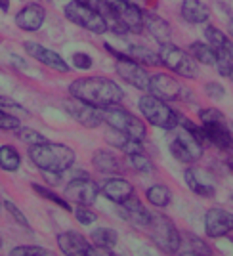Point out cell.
<instances>
[{
  "instance_id": "6da1fadb",
  "label": "cell",
  "mask_w": 233,
  "mask_h": 256,
  "mask_svg": "<svg viewBox=\"0 0 233 256\" xmlns=\"http://www.w3.org/2000/svg\"><path fill=\"white\" fill-rule=\"evenodd\" d=\"M69 96L86 102L94 107H100V109H106L109 106L120 104L124 100V92L113 78L80 76V78H74L69 84Z\"/></svg>"
},
{
  "instance_id": "7a4b0ae2",
  "label": "cell",
  "mask_w": 233,
  "mask_h": 256,
  "mask_svg": "<svg viewBox=\"0 0 233 256\" xmlns=\"http://www.w3.org/2000/svg\"><path fill=\"white\" fill-rule=\"evenodd\" d=\"M29 159L40 172H60L64 174L74 164V151L65 144L44 142L29 148Z\"/></svg>"
},
{
  "instance_id": "3957f363",
  "label": "cell",
  "mask_w": 233,
  "mask_h": 256,
  "mask_svg": "<svg viewBox=\"0 0 233 256\" xmlns=\"http://www.w3.org/2000/svg\"><path fill=\"white\" fill-rule=\"evenodd\" d=\"M109 8V29L116 34L144 31V10L130 0H106Z\"/></svg>"
},
{
  "instance_id": "277c9868",
  "label": "cell",
  "mask_w": 233,
  "mask_h": 256,
  "mask_svg": "<svg viewBox=\"0 0 233 256\" xmlns=\"http://www.w3.org/2000/svg\"><path fill=\"white\" fill-rule=\"evenodd\" d=\"M138 107L144 118L153 126L162 128V130H174L176 126H180V113L176 109H172L164 100L153 96L149 92L140 98Z\"/></svg>"
},
{
  "instance_id": "5b68a950",
  "label": "cell",
  "mask_w": 233,
  "mask_h": 256,
  "mask_svg": "<svg viewBox=\"0 0 233 256\" xmlns=\"http://www.w3.org/2000/svg\"><path fill=\"white\" fill-rule=\"evenodd\" d=\"M146 230L149 232V237L153 239V243L159 246L162 252H168V254L180 252L182 234L168 216L160 212H151V220L146 226Z\"/></svg>"
},
{
  "instance_id": "8992f818",
  "label": "cell",
  "mask_w": 233,
  "mask_h": 256,
  "mask_svg": "<svg viewBox=\"0 0 233 256\" xmlns=\"http://www.w3.org/2000/svg\"><path fill=\"white\" fill-rule=\"evenodd\" d=\"M104 122L113 130H118L122 134H126L134 140H144L148 138V128L144 124V120L138 118L134 113H130L128 109L116 106H109L104 109Z\"/></svg>"
},
{
  "instance_id": "52a82bcc",
  "label": "cell",
  "mask_w": 233,
  "mask_h": 256,
  "mask_svg": "<svg viewBox=\"0 0 233 256\" xmlns=\"http://www.w3.org/2000/svg\"><path fill=\"white\" fill-rule=\"evenodd\" d=\"M64 14L69 22L74 23L76 27H80V29H84L88 32L104 34L106 31H109V23L104 18V14H100L98 10L86 6L82 2L69 0L67 6L64 8Z\"/></svg>"
},
{
  "instance_id": "ba28073f",
  "label": "cell",
  "mask_w": 233,
  "mask_h": 256,
  "mask_svg": "<svg viewBox=\"0 0 233 256\" xmlns=\"http://www.w3.org/2000/svg\"><path fill=\"white\" fill-rule=\"evenodd\" d=\"M159 58L160 64L168 71H172L174 75H180L184 78H197V75H199V65L195 62V58L190 52L178 48L176 44H160Z\"/></svg>"
},
{
  "instance_id": "9c48e42d",
  "label": "cell",
  "mask_w": 233,
  "mask_h": 256,
  "mask_svg": "<svg viewBox=\"0 0 233 256\" xmlns=\"http://www.w3.org/2000/svg\"><path fill=\"white\" fill-rule=\"evenodd\" d=\"M98 195H100V186L86 174L71 178L64 192V197L69 203L86 204V206H92L98 199Z\"/></svg>"
},
{
  "instance_id": "30bf717a",
  "label": "cell",
  "mask_w": 233,
  "mask_h": 256,
  "mask_svg": "<svg viewBox=\"0 0 233 256\" xmlns=\"http://www.w3.org/2000/svg\"><path fill=\"white\" fill-rule=\"evenodd\" d=\"M170 153L184 164H193L202 157V144L191 132L182 128V132L170 142Z\"/></svg>"
},
{
  "instance_id": "8fae6325",
  "label": "cell",
  "mask_w": 233,
  "mask_h": 256,
  "mask_svg": "<svg viewBox=\"0 0 233 256\" xmlns=\"http://www.w3.org/2000/svg\"><path fill=\"white\" fill-rule=\"evenodd\" d=\"M116 75L120 76L124 82H128L130 86L138 88L142 92H149V82H151V75L146 71V65L134 62L130 56L116 60L115 64Z\"/></svg>"
},
{
  "instance_id": "7c38bea8",
  "label": "cell",
  "mask_w": 233,
  "mask_h": 256,
  "mask_svg": "<svg viewBox=\"0 0 233 256\" xmlns=\"http://www.w3.org/2000/svg\"><path fill=\"white\" fill-rule=\"evenodd\" d=\"M149 94L160 98L164 102H176V100H184V96L188 94V88H184L174 76L166 73H155L151 75Z\"/></svg>"
},
{
  "instance_id": "4fadbf2b",
  "label": "cell",
  "mask_w": 233,
  "mask_h": 256,
  "mask_svg": "<svg viewBox=\"0 0 233 256\" xmlns=\"http://www.w3.org/2000/svg\"><path fill=\"white\" fill-rule=\"evenodd\" d=\"M65 109L67 113L73 117V120H76L80 126L84 128H98L104 124V109L100 107H94L86 102H80V100H71L65 104Z\"/></svg>"
},
{
  "instance_id": "5bb4252c",
  "label": "cell",
  "mask_w": 233,
  "mask_h": 256,
  "mask_svg": "<svg viewBox=\"0 0 233 256\" xmlns=\"http://www.w3.org/2000/svg\"><path fill=\"white\" fill-rule=\"evenodd\" d=\"M23 48H25V52L29 54L32 60H36L38 64H42L44 67H48V69H52V71H58V73H69V69H71L69 64L65 62L60 54L50 50V48H44L42 44H36V42H32V40H27V42H23Z\"/></svg>"
},
{
  "instance_id": "9a60e30c",
  "label": "cell",
  "mask_w": 233,
  "mask_h": 256,
  "mask_svg": "<svg viewBox=\"0 0 233 256\" xmlns=\"http://www.w3.org/2000/svg\"><path fill=\"white\" fill-rule=\"evenodd\" d=\"M204 232L210 239H220L233 232V214L224 208H210L204 214Z\"/></svg>"
},
{
  "instance_id": "2e32d148",
  "label": "cell",
  "mask_w": 233,
  "mask_h": 256,
  "mask_svg": "<svg viewBox=\"0 0 233 256\" xmlns=\"http://www.w3.org/2000/svg\"><path fill=\"white\" fill-rule=\"evenodd\" d=\"M100 192H102V195L106 197L107 201H111V203H115V204H122L124 201H128L132 195H136L134 186H132L126 178L118 176V174L106 178L104 184H102V188H100Z\"/></svg>"
},
{
  "instance_id": "e0dca14e",
  "label": "cell",
  "mask_w": 233,
  "mask_h": 256,
  "mask_svg": "<svg viewBox=\"0 0 233 256\" xmlns=\"http://www.w3.org/2000/svg\"><path fill=\"white\" fill-rule=\"evenodd\" d=\"M46 20V10L38 2H31L27 6H23L22 10L16 14V25L27 32H36L42 27Z\"/></svg>"
},
{
  "instance_id": "ac0fdd59",
  "label": "cell",
  "mask_w": 233,
  "mask_h": 256,
  "mask_svg": "<svg viewBox=\"0 0 233 256\" xmlns=\"http://www.w3.org/2000/svg\"><path fill=\"white\" fill-rule=\"evenodd\" d=\"M58 248L62 254L67 256H90L92 243H88V239L82 234L64 232L58 235Z\"/></svg>"
},
{
  "instance_id": "d6986e66",
  "label": "cell",
  "mask_w": 233,
  "mask_h": 256,
  "mask_svg": "<svg viewBox=\"0 0 233 256\" xmlns=\"http://www.w3.org/2000/svg\"><path fill=\"white\" fill-rule=\"evenodd\" d=\"M144 29L157 40L159 44L172 42V29L166 20H162L160 16L153 12H144Z\"/></svg>"
},
{
  "instance_id": "ffe728a7",
  "label": "cell",
  "mask_w": 233,
  "mask_h": 256,
  "mask_svg": "<svg viewBox=\"0 0 233 256\" xmlns=\"http://www.w3.org/2000/svg\"><path fill=\"white\" fill-rule=\"evenodd\" d=\"M204 134H206V142L212 144L214 148L222 151H232L233 138L230 132V124L228 122H212V124H202Z\"/></svg>"
},
{
  "instance_id": "44dd1931",
  "label": "cell",
  "mask_w": 233,
  "mask_h": 256,
  "mask_svg": "<svg viewBox=\"0 0 233 256\" xmlns=\"http://www.w3.org/2000/svg\"><path fill=\"white\" fill-rule=\"evenodd\" d=\"M120 210H122V218L132 222V224L140 226V228H146L151 220V212L144 206V203L140 201L136 195H132L128 201H124L122 204H118Z\"/></svg>"
},
{
  "instance_id": "7402d4cb",
  "label": "cell",
  "mask_w": 233,
  "mask_h": 256,
  "mask_svg": "<svg viewBox=\"0 0 233 256\" xmlns=\"http://www.w3.org/2000/svg\"><path fill=\"white\" fill-rule=\"evenodd\" d=\"M180 14L191 25H202L210 20V8L202 0H184Z\"/></svg>"
},
{
  "instance_id": "603a6c76",
  "label": "cell",
  "mask_w": 233,
  "mask_h": 256,
  "mask_svg": "<svg viewBox=\"0 0 233 256\" xmlns=\"http://www.w3.org/2000/svg\"><path fill=\"white\" fill-rule=\"evenodd\" d=\"M92 164L100 174H106V176H116L122 172V162L113 151L98 150L92 155Z\"/></svg>"
},
{
  "instance_id": "cb8c5ba5",
  "label": "cell",
  "mask_w": 233,
  "mask_h": 256,
  "mask_svg": "<svg viewBox=\"0 0 233 256\" xmlns=\"http://www.w3.org/2000/svg\"><path fill=\"white\" fill-rule=\"evenodd\" d=\"M106 142L109 144V146H113L115 150L122 151L124 155L142 153V151H144V142L130 138V136L122 134V132H118V130H113V128H109V132L106 134Z\"/></svg>"
},
{
  "instance_id": "d4e9b609",
  "label": "cell",
  "mask_w": 233,
  "mask_h": 256,
  "mask_svg": "<svg viewBox=\"0 0 233 256\" xmlns=\"http://www.w3.org/2000/svg\"><path fill=\"white\" fill-rule=\"evenodd\" d=\"M184 178H186L188 188H190L193 193H197L199 197L208 199V197H214V195H216V188L212 186L210 182L202 180L201 176H199V172L195 170V168H186Z\"/></svg>"
},
{
  "instance_id": "484cf974",
  "label": "cell",
  "mask_w": 233,
  "mask_h": 256,
  "mask_svg": "<svg viewBox=\"0 0 233 256\" xmlns=\"http://www.w3.org/2000/svg\"><path fill=\"white\" fill-rule=\"evenodd\" d=\"M126 54L134 60V62H138V64L146 65V67H159L160 64V58L157 52H153V50H149L146 46H142V44H132V46H128Z\"/></svg>"
},
{
  "instance_id": "4316f807",
  "label": "cell",
  "mask_w": 233,
  "mask_h": 256,
  "mask_svg": "<svg viewBox=\"0 0 233 256\" xmlns=\"http://www.w3.org/2000/svg\"><path fill=\"white\" fill-rule=\"evenodd\" d=\"M0 168L6 172H18L22 168V155L14 146H0Z\"/></svg>"
},
{
  "instance_id": "83f0119b",
  "label": "cell",
  "mask_w": 233,
  "mask_h": 256,
  "mask_svg": "<svg viewBox=\"0 0 233 256\" xmlns=\"http://www.w3.org/2000/svg\"><path fill=\"white\" fill-rule=\"evenodd\" d=\"M146 199H148L149 204H153L157 208H164L172 201V192H170L166 186H162V184H155V186L148 188Z\"/></svg>"
},
{
  "instance_id": "f1b7e54d",
  "label": "cell",
  "mask_w": 233,
  "mask_h": 256,
  "mask_svg": "<svg viewBox=\"0 0 233 256\" xmlns=\"http://www.w3.org/2000/svg\"><path fill=\"white\" fill-rule=\"evenodd\" d=\"M90 239H92V243H94V245L113 250L115 245L118 243V234H116L113 228H106V226H102V228H96L94 232L90 234Z\"/></svg>"
},
{
  "instance_id": "f546056e",
  "label": "cell",
  "mask_w": 233,
  "mask_h": 256,
  "mask_svg": "<svg viewBox=\"0 0 233 256\" xmlns=\"http://www.w3.org/2000/svg\"><path fill=\"white\" fill-rule=\"evenodd\" d=\"M190 54L195 58L197 64L202 65H216V50L212 48L210 44L206 42H191L190 44Z\"/></svg>"
},
{
  "instance_id": "4dcf8cb0",
  "label": "cell",
  "mask_w": 233,
  "mask_h": 256,
  "mask_svg": "<svg viewBox=\"0 0 233 256\" xmlns=\"http://www.w3.org/2000/svg\"><path fill=\"white\" fill-rule=\"evenodd\" d=\"M218 73L222 76H230L233 71V44L222 46L216 50V65Z\"/></svg>"
},
{
  "instance_id": "1f68e13d",
  "label": "cell",
  "mask_w": 233,
  "mask_h": 256,
  "mask_svg": "<svg viewBox=\"0 0 233 256\" xmlns=\"http://www.w3.org/2000/svg\"><path fill=\"white\" fill-rule=\"evenodd\" d=\"M182 245H188V248H184L186 254H212V248L201 237L193 234H184L182 235Z\"/></svg>"
},
{
  "instance_id": "d6a6232c",
  "label": "cell",
  "mask_w": 233,
  "mask_h": 256,
  "mask_svg": "<svg viewBox=\"0 0 233 256\" xmlns=\"http://www.w3.org/2000/svg\"><path fill=\"white\" fill-rule=\"evenodd\" d=\"M32 192L36 193V195H40L42 199H46V201H52V203H56L60 208H64V210H71V203L65 199V197H62V195H58L56 192H52V190H48V188H44V186H40V184H31Z\"/></svg>"
},
{
  "instance_id": "836d02e7",
  "label": "cell",
  "mask_w": 233,
  "mask_h": 256,
  "mask_svg": "<svg viewBox=\"0 0 233 256\" xmlns=\"http://www.w3.org/2000/svg\"><path fill=\"white\" fill-rule=\"evenodd\" d=\"M126 157H128V164L136 172H140V174H151V172L155 170L151 159H149L144 151L142 153H132V155H126Z\"/></svg>"
},
{
  "instance_id": "e575fe53",
  "label": "cell",
  "mask_w": 233,
  "mask_h": 256,
  "mask_svg": "<svg viewBox=\"0 0 233 256\" xmlns=\"http://www.w3.org/2000/svg\"><path fill=\"white\" fill-rule=\"evenodd\" d=\"M204 38H206V42L210 44L214 50L232 44V40L226 36V32H222L218 27H214V25H206V27H204Z\"/></svg>"
},
{
  "instance_id": "d590c367",
  "label": "cell",
  "mask_w": 233,
  "mask_h": 256,
  "mask_svg": "<svg viewBox=\"0 0 233 256\" xmlns=\"http://www.w3.org/2000/svg\"><path fill=\"white\" fill-rule=\"evenodd\" d=\"M16 136L22 140L23 144H27L29 148H31V146H36V144H44V142H48V138L44 136L42 132L32 130V128H25V126L18 128V130H16Z\"/></svg>"
},
{
  "instance_id": "8d00e7d4",
  "label": "cell",
  "mask_w": 233,
  "mask_h": 256,
  "mask_svg": "<svg viewBox=\"0 0 233 256\" xmlns=\"http://www.w3.org/2000/svg\"><path fill=\"white\" fill-rule=\"evenodd\" d=\"M12 256H50L52 254V250H48V248H44V246H38V245H20L16 246V248H12L10 250Z\"/></svg>"
},
{
  "instance_id": "74e56055",
  "label": "cell",
  "mask_w": 233,
  "mask_h": 256,
  "mask_svg": "<svg viewBox=\"0 0 233 256\" xmlns=\"http://www.w3.org/2000/svg\"><path fill=\"white\" fill-rule=\"evenodd\" d=\"M4 208H6V212L10 214L12 218H14V220H16V224L18 226H22V228H25V230H31V224H29V220H27V216H25V214L22 212V208H20V206H18V204L16 203H12V201H8V199H6V201H4Z\"/></svg>"
},
{
  "instance_id": "f35d334b",
  "label": "cell",
  "mask_w": 233,
  "mask_h": 256,
  "mask_svg": "<svg viewBox=\"0 0 233 256\" xmlns=\"http://www.w3.org/2000/svg\"><path fill=\"white\" fill-rule=\"evenodd\" d=\"M74 218H76V222L82 226H92L98 220V214L90 208V206H86V204H76V208L73 210Z\"/></svg>"
},
{
  "instance_id": "ab89813d",
  "label": "cell",
  "mask_w": 233,
  "mask_h": 256,
  "mask_svg": "<svg viewBox=\"0 0 233 256\" xmlns=\"http://www.w3.org/2000/svg\"><path fill=\"white\" fill-rule=\"evenodd\" d=\"M199 118H201V124H212V122H228V118L224 115L220 109L216 107H206L199 111Z\"/></svg>"
},
{
  "instance_id": "60d3db41",
  "label": "cell",
  "mask_w": 233,
  "mask_h": 256,
  "mask_svg": "<svg viewBox=\"0 0 233 256\" xmlns=\"http://www.w3.org/2000/svg\"><path fill=\"white\" fill-rule=\"evenodd\" d=\"M20 126H22V120H20L18 115H12V113H8V111L0 109V130L16 132Z\"/></svg>"
},
{
  "instance_id": "b9f144b4",
  "label": "cell",
  "mask_w": 233,
  "mask_h": 256,
  "mask_svg": "<svg viewBox=\"0 0 233 256\" xmlns=\"http://www.w3.org/2000/svg\"><path fill=\"white\" fill-rule=\"evenodd\" d=\"M0 109H4V111H8L12 115H18V117H27L29 115V111L25 109L23 106H20L16 100H12V98H6V96H0Z\"/></svg>"
},
{
  "instance_id": "7bdbcfd3",
  "label": "cell",
  "mask_w": 233,
  "mask_h": 256,
  "mask_svg": "<svg viewBox=\"0 0 233 256\" xmlns=\"http://www.w3.org/2000/svg\"><path fill=\"white\" fill-rule=\"evenodd\" d=\"M73 67H76L78 71H88V69H92V65H94V60H92V56L86 52H76L73 54Z\"/></svg>"
},
{
  "instance_id": "ee69618b",
  "label": "cell",
  "mask_w": 233,
  "mask_h": 256,
  "mask_svg": "<svg viewBox=\"0 0 233 256\" xmlns=\"http://www.w3.org/2000/svg\"><path fill=\"white\" fill-rule=\"evenodd\" d=\"M204 94L214 102H220L226 98V88L220 82H206L204 84Z\"/></svg>"
},
{
  "instance_id": "f6af8a7d",
  "label": "cell",
  "mask_w": 233,
  "mask_h": 256,
  "mask_svg": "<svg viewBox=\"0 0 233 256\" xmlns=\"http://www.w3.org/2000/svg\"><path fill=\"white\" fill-rule=\"evenodd\" d=\"M0 10L2 12L10 10V0H0Z\"/></svg>"
},
{
  "instance_id": "bcb514c9",
  "label": "cell",
  "mask_w": 233,
  "mask_h": 256,
  "mask_svg": "<svg viewBox=\"0 0 233 256\" xmlns=\"http://www.w3.org/2000/svg\"><path fill=\"white\" fill-rule=\"evenodd\" d=\"M228 31H230V34L233 36V18L230 20V23H228Z\"/></svg>"
},
{
  "instance_id": "7dc6e473",
  "label": "cell",
  "mask_w": 233,
  "mask_h": 256,
  "mask_svg": "<svg viewBox=\"0 0 233 256\" xmlns=\"http://www.w3.org/2000/svg\"><path fill=\"white\" fill-rule=\"evenodd\" d=\"M230 132H232V138H233V122L230 124Z\"/></svg>"
},
{
  "instance_id": "c3c4849f",
  "label": "cell",
  "mask_w": 233,
  "mask_h": 256,
  "mask_svg": "<svg viewBox=\"0 0 233 256\" xmlns=\"http://www.w3.org/2000/svg\"><path fill=\"white\" fill-rule=\"evenodd\" d=\"M230 78H232V82H233V71H232V75H230Z\"/></svg>"
},
{
  "instance_id": "681fc988",
  "label": "cell",
  "mask_w": 233,
  "mask_h": 256,
  "mask_svg": "<svg viewBox=\"0 0 233 256\" xmlns=\"http://www.w3.org/2000/svg\"><path fill=\"white\" fill-rule=\"evenodd\" d=\"M2 206H4V204H2V201H0V208H2Z\"/></svg>"
}]
</instances>
